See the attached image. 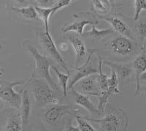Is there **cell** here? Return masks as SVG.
Wrapping results in <instances>:
<instances>
[{"label":"cell","mask_w":146,"mask_h":131,"mask_svg":"<svg viewBox=\"0 0 146 131\" xmlns=\"http://www.w3.org/2000/svg\"><path fill=\"white\" fill-rule=\"evenodd\" d=\"M88 122L96 123L101 130L122 131L128 128V116L126 112L121 108H115L100 120L88 119Z\"/></svg>","instance_id":"1"},{"label":"cell","mask_w":146,"mask_h":131,"mask_svg":"<svg viewBox=\"0 0 146 131\" xmlns=\"http://www.w3.org/2000/svg\"><path fill=\"white\" fill-rule=\"evenodd\" d=\"M23 81L8 82L0 80V100L6 106L15 109H20L21 104V91L14 90L15 86L23 84Z\"/></svg>","instance_id":"2"},{"label":"cell","mask_w":146,"mask_h":131,"mask_svg":"<svg viewBox=\"0 0 146 131\" xmlns=\"http://www.w3.org/2000/svg\"><path fill=\"white\" fill-rule=\"evenodd\" d=\"M28 49L32 57L35 60V70L39 76L46 81L49 85L54 90H58V86L55 83L54 80L50 76V68L51 67V62L44 55H42L32 45H28Z\"/></svg>","instance_id":"3"},{"label":"cell","mask_w":146,"mask_h":131,"mask_svg":"<svg viewBox=\"0 0 146 131\" xmlns=\"http://www.w3.org/2000/svg\"><path fill=\"white\" fill-rule=\"evenodd\" d=\"M98 23V20L93 13L89 12H81L73 15V20L62 27V32L64 34L74 32L78 35H83L86 25H96Z\"/></svg>","instance_id":"4"},{"label":"cell","mask_w":146,"mask_h":131,"mask_svg":"<svg viewBox=\"0 0 146 131\" xmlns=\"http://www.w3.org/2000/svg\"><path fill=\"white\" fill-rule=\"evenodd\" d=\"M138 47L137 43L133 39L120 35L110 43V48L115 54L123 57H131L135 53Z\"/></svg>","instance_id":"5"},{"label":"cell","mask_w":146,"mask_h":131,"mask_svg":"<svg viewBox=\"0 0 146 131\" xmlns=\"http://www.w3.org/2000/svg\"><path fill=\"white\" fill-rule=\"evenodd\" d=\"M79 111L76 106L72 105H53L44 111L42 114V119L45 124L52 126L56 124L64 115L67 114H76Z\"/></svg>","instance_id":"6"},{"label":"cell","mask_w":146,"mask_h":131,"mask_svg":"<svg viewBox=\"0 0 146 131\" xmlns=\"http://www.w3.org/2000/svg\"><path fill=\"white\" fill-rule=\"evenodd\" d=\"M94 53V51L92 50L91 52H90L89 56L86 60L85 63L83 64L81 66L75 67V68L72 67L75 69V73L73 75L71 79L69 81L70 83L68 84V90L74 88V86L82 78L88 76L90 75L97 74L99 73V67H95L94 64V63L93 61Z\"/></svg>","instance_id":"7"},{"label":"cell","mask_w":146,"mask_h":131,"mask_svg":"<svg viewBox=\"0 0 146 131\" xmlns=\"http://www.w3.org/2000/svg\"><path fill=\"white\" fill-rule=\"evenodd\" d=\"M39 38H40L42 45L44 48V49L46 51L47 53L50 55L52 58L54 59L66 70V73H70V71L67 65H66V62L64 61V59L62 58L61 54H60L56 45H55V43L53 41V38H52L50 32H46L45 31L40 32Z\"/></svg>","instance_id":"8"},{"label":"cell","mask_w":146,"mask_h":131,"mask_svg":"<svg viewBox=\"0 0 146 131\" xmlns=\"http://www.w3.org/2000/svg\"><path fill=\"white\" fill-rule=\"evenodd\" d=\"M33 92L35 101L40 105L51 103L52 99L54 97L51 86L48 82H44L42 80L35 79L34 81Z\"/></svg>","instance_id":"9"},{"label":"cell","mask_w":146,"mask_h":131,"mask_svg":"<svg viewBox=\"0 0 146 131\" xmlns=\"http://www.w3.org/2000/svg\"><path fill=\"white\" fill-rule=\"evenodd\" d=\"M100 18L108 21L111 25L113 31L116 32L119 35L127 37L129 38L133 39V40H135L136 37L135 31H133L126 20L122 17L114 15L111 16H100Z\"/></svg>","instance_id":"10"},{"label":"cell","mask_w":146,"mask_h":131,"mask_svg":"<svg viewBox=\"0 0 146 131\" xmlns=\"http://www.w3.org/2000/svg\"><path fill=\"white\" fill-rule=\"evenodd\" d=\"M97 76L98 75L96 74L90 75L79 81L78 83L80 84V92L92 96H99L102 91L99 87Z\"/></svg>","instance_id":"11"},{"label":"cell","mask_w":146,"mask_h":131,"mask_svg":"<svg viewBox=\"0 0 146 131\" xmlns=\"http://www.w3.org/2000/svg\"><path fill=\"white\" fill-rule=\"evenodd\" d=\"M142 52L135 57L133 61L132 68L135 73V78L136 82L135 95H139L140 93V86L139 83V78L140 75L146 70V48H142Z\"/></svg>","instance_id":"12"},{"label":"cell","mask_w":146,"mask_h":131,"mask_svg":"<svg viewBox=\"0 0 146 131\" xmlns=\"http://www.w3.org/2000/svg\"><path fill=\"white\" fill-rule=\"evenodd\" d=\"M103 65H108L113 69L116 73L121 82L129 81L132 77V75L135 74L132 65L130 64H118L107 60H103Z\"/></svg>","instance_id":"13"},{"label":"cell","mask_w":146,"mask_h":131,"mask_svg":"<svg viewBox=\"0 0 146 131\" xmlns=\"http://www.w3.org/2000/svg\"><path fill=\"white\" fill-rule=\"evenodd\" d=\"M21 91V104L20 109L21 110V116L22 120V126L25 128L29 120L30 112H31V98H30L29 92L25 87Z\"/></svg>","instance_id":"14"},{"label":"cell","mask_w":146,"mask_h":131,"mask_svg":"<svg viewBox=\"0 0 146 131\" xmlns=\"http://www.w3.org/2000/svg\"><path fill=\"white\" fill-rule=\"evenodd\" d=\"M69 42L71 43L72 46L74 48L76 55V61H75V67H78L80 63H81L82 59L86 55L87 50L85 43L83 40L77 36L68 35L67 36Z\"/></svg>","instance_id":"15"},{"label":"cell","mask_w":146,"mask_h":131,"mask_svg":"<svg viewBox=\"0 0 146 131\" xmlns=\"http://www.w3.org/2000/svg\"><path fill=\"white\" fill-rule=\"evenodd\" d=\"M73 93L75 97V102L77 104L80 106H82L85 109H86L88 112L91 114H100L97 107H96L94 105V103L90 100L89 95L82 93L80 92H78L75 90V89H72Z\"/></svg>","instance_id":"16"},{"label":"cell","mask_w":146,"mask_h":131,"mask_svg":"<svg viewBox=\"0 0 146 131\" xmlns=\"http://www.w3.org/2000/svg\"><path fill=\"white\" fill-rule=\"evenodd\" d=\"M8 10L13 13H15L29 21H36L39 18L36 13V9L34 6H28L23 7H16L9 6L7 7Z\"/></svg>","instance_id":"17"},{"label":"cell","mask_w":146,"mask_h":131,"mask_svg":"<svg viewBox=\"0 0 146 131\" xmlns=\"http://www.w3.org/2000/svg\"><path fill=\"white\" fill-rule=\"evenodd\" d=\"M6 131H21L23 130L22 120L21 114H10L8 115L3 127Z\"/></svg>","instance_id":"18"},{"label":"cell","mask_w":146,"mask_h":131,"mask_svg":"<svg viewBox=\"0 0 146 131\" xmlns=\"http://www.w3.org/2000/svg\"><path fill=\"white\" fill-rule=\"evenodd\" d=\"M36 13L38 15L39 18H40L45 26V31L49 32V19L53 15V9L51 7H42L40 6H35Z\"/></svg>","instance_id":"19"},{"label":"cell","mask_w":146,"mask_h":131,"mask_svg":"<svg viewBox=\"0 0 146 131\" xmlns=\"http://www.w3.org/2000/svg\"><path fill=\"white\" fill-rule=\"evenodd\" d=\"M135 36L140 42L142 48H146V19L139 21L135 26Z\"/></svg>","instance_id":"20"},{"label":"cell","mask_w":146,"mask_h":131,"mask_svg":"<svg viewBox=\"0 0 146 131\" xmlns=\"http://www.w3.org/2000/svg\"><path fill=\"white\" fill-rule=\"evenodd\" d=\"M51 68L52 70L55 72V73L56 74L57 77H58L60 86L62 88L64 95L66 96L67 95V92H68V82L70 81V73H64L60 72L58 68L53 65H51Z\"/></svg>","instance_id":"21"},{"label":"cell","mask_w":146,"mask_h":131,"mask_svg":"<svg viewBox=\"0 0 146 131\" xmlns=\"http://www.w3.org/2000/svg\"><path fill=\"white\" fill-rule=\"evenodd\" d=\"M99 75L97 76V82H98L99 87H100L101 91H105L108 88V75L103 73L102 65H103V59L101 57H100L99 60Z\"/></svg>","instance_id":"22"},{"label":"cell","mask_w":146,"mask_h":131,"mask_svg":"<svg viewBox=\"0 0 146 131\" xmlns=\"http://www.w3.org/2000/svg\"><path fill=\"white\" fill-rule=\"evenodd\" d=\"M114 32L113 29H98L95 25H91V29L90 31L85 32V37H93L94 38H102L105 36H108L110 34Z\"/></svg>","instance_id":"23"},{"label":"cell","mask_w":146,"mask_h":131,"mask_svg":"<svg viewBox=\"0 0 146 131\" xmlns=\"http://www.w3.org/2000/svg\"><path fill=\"white\" fill-rule=\"evenodd\" d=\"M118 84H119V78L117 76L116 73L111 69V76L108 78V91H110L114 95H118L120 90H118Z\"/></svg>","instance_id":"24"},{"label":"cell","mask_w":146,"mask_h":131,"mask_svg":"<svg viewBox=\"0 0 146 131\" xmlns=\"http://www.w3.org/2000/svg\"><path fill=\"white\" fill-rule=\"evenodd\" d=\"M112 96H113V95L108 90L101 92L100 95L98 96L100 101H99V106L97 107L100 114L105 112V110L107 106H108L110 98H111Z\"/></svg>","instance_id":"25"},{"label":"cell","mask_w":146,"mask_h":131,"mask_svg":"<svg viewBox=\"0 0 146 131\" xmlns=\"http://www.w3.org/2000/svg\"><path fill=\"white\" fill-rule=\"evenodd\" d=\"M77 122H78V127L80 131H95V129L89 124L87 120H85L81 116L75 114Z\"/></svg>","instance_id":"26"},{"label":"cell","mask_w":146,"mask_h":131,"mask_svg":"<svg viewBox=\"0 0 146 131\" xmlns=\"http://www.w3.org/2000/svg\"><path fill=\"white\" fill-rule=\"evenodd\" d=\"M135 2V17L134 20L138 21L143 11H146V0H134Z\"/></svg>","instance_id":"27"},{"label":"cell","mask_w":146,"mask_h":131,"mask_svg":"<svg viewBox=\"0 0 146 131\" xmlns=\"http://www.w3.org/2000/svg\"><path fill=\"white\" fill-rule=\"evenodd\" d=\"M75 1H76V0H58V2H56V4L53 6V15H54L56 12H58L61 9L70 5Z\"/></svg>","instance_id":"28"},{"label":"cell","mask_w":146,"mask_h":131,"mask_svg":"<svg viewBox=\"0 0 146 131\" xmlns=\"http://www.w3.org/2000/svg\"><path fill=\"white\" fill-rule=\"evenodd\" d=\"M91 4L96 12L100 13L105 14L107 13V7L101 0H91Z\"/></svg>","instance_id":"29"},{"label":"cell","mask_w":146,"mask_h":131,"mask_svg":"<svg viewBox=\"0 0 146 131\" xmlns=\"http://www.w3.org/2000/svg\"><path fill=\"white\" fill-rule=\"evenodd\" d=\"M40 7H50L51 5L56 4V0H36Z\"/></svg>","instance_id":"30"},{"label":"cell","mask_w":146,"mask_h":131,"mask_svg":"<svg viewBox=\"0 0 146 131\" xmlns=\"http://www.w3.org/2000/svg\"><path fill=\"white\" fill-rule=\"evenodd\" d=\"M139 86H140V92L146 90V70L143 72L139 78Z\"/></svg>","instance_id":"31"},{"label":"cell","mask_w":146,"mask_h":131,"mask_svg":"<svg viewBox=\"0 0 146 131\" xmlns=\"http://www.w3.org/2000/svg\"><path fill=\"white\" fill-rule=\"evenodd\" d=\"M64 130H65V131H80V130H79L78 127L73 126L72 124V122H70L68 124H66V126L64 127Z\"/></svg>","instance_id":"32"},{"label":"cell","mask_w":146,"mask_h":131,"mask_svg":"<svg viewBox=\"0 0 146 131\" xmlns=\"http://www.w3.org/2000/svg\"><path fill=\"white\" fill-rule=\"evenodd\" d=\"M59 48H60V49L62 50V51H66V50L69 48V45L66 43H62L59 45Z\"/></svg>","instance_id":"33"},{"label":"cell","mask_w":146,"mask_h":131,"mask_svg":"<svg viewBox=\"0 0 146 131\" xmlns=\"http://www.w3.org/2000/svg\"><path fill=\"white\" fill-rule=\"evenodd\" d=\"M51 103L53 105H56L59 103V98L58 97H53V99L51 100Z\"/></svg>","instance_id":"34"},{"label":"cell","mask_w":146,"mask_h":131,"mask_svg":"<svg viewBox=\"0 0 146 131\" xmlns=\"http://www.w3.org/2000/svg\"><path fill=\"white\" fill-rule=\"evenodd\" d=\"M101 1L103 2V3H104V5L106 6L107 8H108V7H109L110 4V3L109 0H101Z\"/></svg>","instance_id":"35"},{"label":"cell","mask_w":146,"mask_h":131,"mask_svg":"<svg viewBox=\"0 0 146 131\" xmlns=\"http://www.w3.org/2000/svg\"><path fill=\"white\" fill-rule=\"evenodd\" d=\"M15 1L20 4H25L27 2V0H15Z\"/></svg>","instance_id":"36"},{"label":"cell","mask_w":146,"mask_h":131,"mask_svg":"<svg viewBox=\"0 0 146 131\" xmlns=\"http://www.w3.org/2000/svg\"><path fill=\"white\" fill-rule=\"evenodd\" d=\"M110 3H115V2H118L120 0H109Z\"/></svg>","instance_id":"37"},{"label":"cell","mask_w":146,"mask_h":131,"mask_svg":"<svg viewBox=\"0 0 146 131\" xmlns=\"http://www.w3.org/2000/svg\"><path fill=\"white\" fill-rule=\"evenodd\" d=\"M3 74H4V72L2 71V69L0 68V76H2V75H3Z\"/></svg>","instance_id":"38"},{"label":"cell","mask_w":146,"mask_h":131,"mask_svg":"<svg viewBox=\"0 0 146 131\" xmlns=\"http://www.w3.org/2000/svg\"><path fill=\"white\" fill-rule=\"evenodd\" d=\"M1 49H2V44L0 43V51H1Z\"/></svg>","instance_id":"39"},{"label":"cell","mask_w":146,"mask_h":131,"mask_svg":"<svg viewBox=\"0 0 146 131\" xmlns=\"http://www.w3.org/2000/svg\"><path fill=\"white\" fill-rule=\"evenodd\" d=\"M144 91H145V93H146V90H144Z\"/></svg>","instance_id":"40"}]
</instances>
